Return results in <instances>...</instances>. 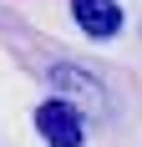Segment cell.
<instances>
[{
    "mask_svg": "<svg viewBox=\"0 0 142 147\" xmlns=\"http://www.w3.org/2000/svg\"><path fill=\"white\" fill-rule=\"evenodd\" d=\"M36 132H41L51 147H81L86 127H81V112H76L66 96H51V102L36 107Z\"/></svg>",
    "mask_w": 142,
    "mask_h": 147,
    "instance_id": "1",
    "label": "cell"
},
{
    "mask_svg": "<svg viewBox=\"0 0 142 147\" xmlns=\"http://www.w3.org/2000/svg\"><path fill=\"white\" fill-rule=\"evenodd\" d=\"M71 15L91 41H112L122 30V5L117 0H71Z\"/></svg>",
    "mask_w": 142,
    "mask_h": 147,
    "instance_id": "2",
    "label": "cell"
}]
</instances>
